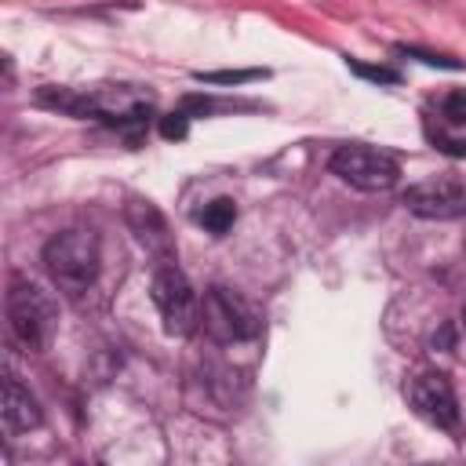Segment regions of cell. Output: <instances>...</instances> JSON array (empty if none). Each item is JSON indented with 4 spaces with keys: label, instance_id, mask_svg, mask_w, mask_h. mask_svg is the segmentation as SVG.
Masks as SVG:
<instances>
[{
    "label": "cell",
    "instance_id": "cell-1",
    "mask_svg": "<svg viewBox=\"0 0 466 466\" xmlns=\"http://www.w3.org/2000/svg\"><path fill=\"white\" fill-rule=\"evenodd\" d=\"M44 269L51 277V284L66 295H84L102 269V255H98V237L91 229H62L44 244Z\"/></svg>",
    "mask_w": 466,
    "mask_h": 466
},
{
    "label": "cell",
    "instance_id": "cell-11",
    "mask_svg": "<svg viewBox=\"0 0 466 466\" xmlns=\"http://www.w3.org/2000/svg\"><path fill=\"white\" fill-rule=\"evenodd\" d=\"M437 113L451 127H466V87H451L437 98Z\"/></svg>",
    "mask_w": 466,
    "mask_h": 466
},
{
    "label": "cell",
    "instance_id": "cell-12",
    "mask_svg": "<svg viewBox=\"0 0 466 466\" xmlns=\"http://www.w3.org/2000/svg\"><path fill=\"white\" fill-rule=\"evenodd\" d=\"M266 69H211V73H193L197 84H248V80H262Z\"/></svg>",
    "mask_w": 466,
    "mask_h": 466
},
{
    "label": "cell",
    "instance_id": "cell-7",
    "mask_svg": "<svg viewBox=\"0 0 466 466\" xmlns=\"http://www.w3.org/2000/svg\"><path fill=\"white\" fill-rule=\"evenodd\" d=\"M400 204L430 222H451L466 215V186L455 178H430V182H415L400 193Z\"/></svg>",
    "mask_w": 466,
    "mask_h": 466
},
{
    "label": "cell",
    "instance_id": "cell-10",
    "mask_svg": "<svg viewBox=\"0 0 466 466\" xmlns=\"http://www.w3.org/2000/svg\"><path fill=\"white\" fill-rule=\"evenodd\" d=\"M197 222H200L211 237H222V233L233 229V222H237V200H233V197H215L211 204H204V211H197Z\"/></svg>",
    "mask_w": 466,
    "mask_h": 466
},
{
    "label": "cell",
    "instance_id": "cell-8",
    "mask_svg": "<svg viewBox=\"0 0 466 466\" xmlns=\"http://www.w3.org/2000/svg\"><path fill=\"white\" fill-rule=\"evenodd\" d=\"M124 218L131 226V233L138 237V244L157 255L160 262H171L175 258V244H171V233H167V218L160 215V208L153 200H131L124 208Z\"/></svg>",
    "mask_w": 466,
    "mask_h": 466
},
{
    "label": "cell",
    "instance_id": "cell-2",
    "mask_svg": "<svg viewBox=\"0 0 466 466\" xmlns=\"http://www.w3.org/2000/svg\"><path fill=\"white\" fill-rule=\"evenodd\" d=\"M55 324H58V309H55L51 295L40 284L25 280V277H11V284H7V328H11V339L25 353H40L51 342Z\"/></svg>",
    "mask_w": 466,
    "mask_h": 466
},
{
    "label": "cell",
    "instance_id": "cell-3",
    "mask_svg": "<svg viewBox=\"0 0 466 466\" xmlns=\"http://www.w3.org/2000/svg\"><path fill=\"white\" fill-rule=\"evenodd\" d=\"M200 324H204V331H208L215 342H222V346L251 342V339L262 331V320H258L255 306H251L240 291H233V288H226V284H211V288L204 291Z\"/></svg>",
    "mask_w": 466,
    "mask_h": 466
},
{
    "label": "cell",
    "instance_id": "cell-14",
    "mask_svg": "<svg viewBox=\"0 0 466 466\" xmlns=\"http://www.w3.org/2000/svg\"><path fill=\"white\" fill-rule=\"evenodd\" d=\"M397 55H404V58H419V62L437 66V69H462L459 58H451V55H437V51H422V47H411V44H397Z\"/></svg>",
    "mask_w": 466,
    "mask_h": 466
},
{
    "label": "cell",
    "instance_id": "cell-17",
    "mask_svg": "<svg viewBox=\"0 0 466 466\" xmlns=\"http://www.w3.org/2000/svg\"><path fill=\"white\" fill-rule=\"evenodd\" d=\"M462 328H466V309H462Z\"/></svg>",
    "mask_w": 466,
    "mask_h": 466
},
{
    "label": "cell",
    "instance_id": "cell-4",
    "mask_svg": "<svg viewBox=\"0 0 466 466\" xmlns=\"http://www.w3.org/2000/svg\"><path fill=\"white\" fill-rule=\"evenodd\" d=\"M331 175L342 178L346 186L353 189H364V193H386L397 186L400 178V164L393 153L379 149V146H364V142H346L331 153L328 160Z\"/></svg>",
    "mask_w": 466,
    "mask_h": 466
},
{
    "label": "cell",
    "instance_id": "cell-6",
    "mask_svg": "<svg viewBox=\"0 0 466 466\" xmlns=\"http://www.w3.org/2000/svg\"><path fill=\"white\" fill-rule=\"evenodd\" d=\"M408 404L437 430H459V397L444 371H422L408 382Z\"/></svg>",
    "mask_w": 466,
    "mask_h": 466
},
{
    "label": "cell",
    "instance_id": "cell-5",
    "mask_svg": "<svg viewBox=\"0 0 466 466\" xmlns=\"http://www.w3.org/2000/svg\"><path fill=\"white\" fill-rule=\"evenodd\" d=\"M149 295H153V306L160 309V320H164L167 335L182 339V335H193L200 328V299H197L189 277L175 266V258L157 266Z\"/></svg>",
    "mask_w": 466,
    "mask_h": 466
},
{
    "label": "cell",
    "instance_id": "cell-9",
    "mask_svg": "<svg viewBox=\"0 0 466 466\" xmlns=\"http://www.w3.org/2000/svg\"><path fill=\"white\" fill-rule=\"evenodd\" d=\"M44 422V411L36 404V397L18 382L15 371H7L4 379V430L15 437V433H29Z\"/></svg>",
    "mask_w": 466,
    "mask_h": 466
},
{
    "label": "cell",
    "instance_id": "cell-13",
    "mask_svg": "<svg viewBox=\"0 0 466 466\" xmlns=\"http://www.w3.org/2000/svg\"><path fill=\"white\" fill-rule=\"evenodd\" d=\"M346 66H350V73H357L360 80H371V84H400V73L393 69V66H368V62H360V58H346Z\"/></svg>",
    "mask_w": 466,
    "mask_h": 466
},
{
    "label": "cell",
    "instance_id": "cell-15",
    "mask_svg": "<svg viewBox=\"0 0 466 466\" xmlns=\"http://www.w3.org/2000/svg\"><path fill=\"white\" fill-rule=\"evenodd\" d=\"M189 113L186 109H175V113H164L160 116V135L164 138H171V142H178V138H186V131H189Z\"/></svg>",
    "mask_w": 466,
    "mask_h": 466
},
{
    "label": "cell",
    "instance_id": "cell-16",
    "mask_svg": "<svg viewBox=\"0 0 466 466\" xmlns=\"http://www.w3.org/2000/svg\"><path fill=\"white\" fill-rule=\"evenodd\" d=\"M430 138H433V146H437L441 153H451V157H466V142H459V138H448V135H441V131H437V135L430 131Z\"/></svg>",
    "mask_w": 466,
    "mask_h": 466
}]
</instances>
